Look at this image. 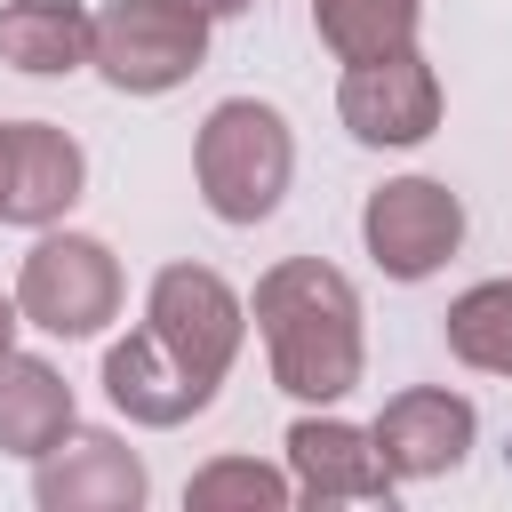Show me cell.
Returning a JSON list of instances; mask_svg holds the SVG:
<instances>
[{
  "label": "cell",
  "mask_w": 512,
  "mask_h": 512,
  "mask_svg": "<svg viewBox=\"0 0 512 512\" xmlns=\"http://www.w3.org/2000/svg\"><path fill=\"white\" fill-rule=\"evenodd\" d=\"M256 328L272 352L280 392L296 400H344L360 384V296L336 264L288 256L256 280Z\"/></svg>",
  "instance_id": "cell-1"
},
{
  "label": "cell",
  "mask_w": 512,
  "mask_h": 512,
  "mask_svg": "<svg viewBox=\"0 0 512 512\" xmlns=\"http://www.w3.org/2000/svg\"><path fill=\"white\" fill-rule=\"evenodd\" d=\"M200 200L224 216V224H264L288 192V168H296V144H288V120L256 96H224L208 120H200Z\"/></svg>",
  "instance_id": "cell-2"
},
{
  "label": "cell",
  "mask_w": 512,
  "mask_h": 512,
  "mask_svg": "<svg viewBox=\"0 0 512 512\" xmlns=\"http://www.w3.org/2000/svg\"><path fill=\"white\" fill-rule=\"evenodd\" d=\"M208 56V16L192 0H112L96 16V64L128 96H160L192 80Z\"/></svg>",
  "instance_id": "cell-3"
},
{
  "label": "cell",
  "mask_w": 512,
  "mask_h": 512,
  "mask_svg": "<svg viewBox=\"0 0 512 512\" xmlns=\"http://www.w3.org/2000/svg\"><path fill=\"white\" fill-rule=\"evenodd\" d=\"M16 312L48 336H96L120 312V264L88 232H48L16 272Z\"/></svg>",
  "instance_id": "cell-4"
},
{
  "label": "cell",
  "mask_w": 512,
  "mask_h": 512,
  "mask_svg": "<svg viewBox=\"0 0 512 512\" xmlns=\"http://www.w3.org/2000/svg\"><path fill=\"white\" fill-rule=\"evenodd\" d=\"M144 328L168 344V360H176L200 392H216V384H224V368H232V352H240L248 312H240V296H232L208 264H168V272L152 280Z\"/></svg>",
  "instance_id": "cell-5"
},
{
  "label": "cell",
  "mask_w": 512,
  "mask_h": 512,
  "mask_svg": "<svg viewBox=\"0 0 512 512\" xmlns=\"http://www.w3.org/2000/svg\"><path fill=\"white\" fill-rule=\"evenodd\" d=\"M360 232H368V256H376L392 280H424V272H440V264L456 256V240H464V208H456L448 184H432V176H400V184H384V192L368 200Z\"/></svg>",
  "instance_id": "cell-6"
},
{
  "label": "cell",
  "mask_w": 512,
  "mask_h": 512,
  "mask_svg": "<svg viewBox=\"0 0 512 512\" xmlns=\"http://www.w3.org/2000/svg\"><path fill=\"white\" fill-rule=\"evenodd\" d=\"M336 112L360 144H424L440 128V80L416 48H400V56L352 64L344 88H336Z\"/></svg>",
  "instance_id": "cell-7"
},
{
  "label": "cell",
  "mask_w": 512,
  "mask_h": 512,
  "mask_svg": "<svg viewBox=\"0 0 512 512\" xmlns=\"http://www.w3.org/2000/svg\"><path fill=\"white\" fill-rule=\"evenodd\" d=\"M472 400L464 392H400L384 400L376 416V456L392 480H432V472H456L464 448H472Z\"/></svg>",
  "instance_id": "cell-8"
},
{
  "label": "cell",
  "mask_w": 512,
  "mask_h": 512,
  "mask_svg": "<svg viewBox=\"0 0 512 512\" xmlns=\"http://www.w3.org/2000/svg\"><path fill=\"white\" fill-rule=\"evenodd\" d=\"M32 496H40V512H136L144 504V464L104 432H72L40 456Z\"/></svg>",
  "instance_id": "cell-9"
},
{
  "label": "cell",
  "mask_w": 512,
  "mask_h": 512,
  "mask_svg": "<svg viewBox=\"0 0 512 512\" xmlns=\"http://www.w3.org/2000/svg\"><path fill=\"white\" fill-rule=\"evenodd\" d=\"M288 464H296V488L312 504H344V496H392V472L376 456V432H352L336 416H304L288 424Z\"/></svg>",
  "instance_id": "cell-10"
},
{
  "label": "cell",
  "mask_w": 512,
  "mask_h": 512,
  "mask_svg": "<svg viewBox=\"0 0 512 512\" xmlns=\"http://www.w3.org/2000/svg\"><path fill=\"white\" fill-rule=\"evenodd\" d=\"M104 392H112V408H120V416H136V424H184L192 408H208V400H216V392H200V384L168 360V344H160L152 328L120 336V344L104 352Z\"/></svg>",
  "instance_id": "cell-11"
},
{
  "label": "cell",
  "mask_w": 512,
  "mask_h": 512,
  "mask_svg": "<svg viewBox=\"0 0 512 512\" xmlns=\"http://www.w3.org/2000/svg\"><path fill=\"white\" fill-rule=\"evenodd\" d=\"M8 136H16L8 224H56V216L80 200V176H88L80 144H72L64 128H48V120H8Z\"/></svg>",
  "instance_id": "cell-12"
},
{
  "label": "cell",
  "mask_w": 512,
  "mask_h": 512,
  "mask_svg": "<svg viewBox=\"0 0 512 512\" xmlns=\"http://www.w3.org/2000/svg\"><path fill=\"white\" fill-rule=\"evenodd\" d=\"M0 64L16 72H80L96 64V16L80 0H8L0 8Z\"/></svg>",
  "instance_id": "cell-13"
},
{
  "label": "cell",
  "mask_w": 512,
  "mask_h": 512,
  "mask_svg": "<svg viewBox=\"0 0 512 512\" xmlns=\"http://www.w3.org/2000/svg\"><path fill=\"white\" fill-rule=\"evenodd\" d=\"M72 432V384L48 360L0 352V448L8 456H48Z\"/></svg>",
  "instance_id": "cell-14"
},
{
  "label": "cell",
  "mask_w": 512,
  "mask_h": 512,
  "mask_svg": "<svg viewBox=\"0 0 512 512\" xmlns=\"http://www.w3.org/2000/svg\"><path fill=\"white\" fill-rule=\"evenodd\" d=\"M312 24L344 64H376V56L416 48V0H312Z\"/></svg>",
  "instance_id": "cell-15"
},
{
  "label": "cell",
  "mask_w": 512,
  "mask_h": 512,
  "mask_svg": "<svg viewBox=\"0 0 512 512\" xmlns=\"http://www.w3.org/2000/svg\"><path fill=\"white\" fill-rule=\"evenodd\" d=\"M448 352L464 368L512 376V280H480L448 304Z\"/></svg>",
  "instance_id": "cell-16"
},
{
  "label": "cell",
  "mask_w": 512,
  "mask_h": 512,
  "mask_svg": "<svg viewBox=\"0 0 512 512\" xmlns=\"http://www.w3.org/2000/svg\"><path fill=\"white\" fill-rule=\"evenodd\" d=\"M288 496H296V480H288V472H272V464H256V456H224V464L192 472V488H184V504H192V512H224V504L280 512Z\"/></svg>",
  "instance_id": "cell-17"
},
{
  "label": "cell",
  "mask_w": 512,
  "mask_h": 512,
  "mask_svg": "<svg viewBox=\"0 0 512 512\" xmlns=\"http://www.w3.org/2000/svg\"><path fill=\"white\" fill-rule=\"evenodd\" d=\"M8 176H16V136H8V120H0V216H8Z\"/></svg>",
  "instance_id": "cell-18"
},
{
  "label": "cell",
  "mask_w": 512,
  "mask_h": 512,
  "mask_svg": "<svg viewBox=\"0 0 512 512\" xmlns=\"http://www.w3.org/2000/svg\"><path fill=\"white\" fill-rule=\"evenodd\" d=\"M200 16H240V8H256V0H192Z\"/></svg>",
  "instance_id": "cell-19"
},
{
  "label": "cell",
  "mask_w": 512,
  "mask_h": 512,
  "mask_svg": "<svg viewBox=\"0 0 512 512\" xmlns=\"http://www.w3.org/2000/svg\"><path fill=\"white\" fill-rule=\"evenodd\" d=\"M8 344H16V304L0 296V352H8Z\"/></svg>",
  "instance_id": "cell-20"
}]
</instances>
